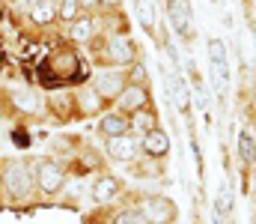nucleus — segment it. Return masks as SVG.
Returning a JSON list of instances; mask_svg holds the SVG:
<instances>
[{
  "mask_svg": "<svg viewBox=\"0 0 256 224\" xmlns=\"http://www.w3.org/2000/svg\"><path fill=\"white\" fill-rule=\"evenodd\" d=\"M120 3H122V0H102V9L110 12V9H120Z\"/></svg>",
  "mask_w": 256,
  "mask_h": 224,
  "instance_id": "24",
  "label": "nucleus"
},
{
  "mask_svg": "<svg viewBox=\"0 0 256 224\" xmlns=\"http://www.w3.org/2000/svg\"><path fill=\"white\" fill-rule=\"evenodd\" d=\"M206 51H208V63L212 66H230L226 63V42L224 39H208V45H206Z\"/></svg>",
  "mask_w": 256,
  "mask_h": 224,
  "instance_id": "20",
  "label": "nucleus"
},
{
  "mask_svg": "<svg viewBox=\"0 0 256 224\" xmlns=\"http://www.w3.org/2000/svg\"><path fill=\"white\" fill-rule=\"evenodd\" d=\"M36 173L33 164L24 158H12L9 164H3V200L12 206H24L36 197Z\"/></svg>",
  "mask_w": 256,
  "mask_h": 224,
  "instance_id": "1",
  "label": "nucleus"
},
{
  "mask_svg": "<svg viewBox=\"0 0 256 224\" xmlns=\"http://www.w3.org/2000/svg\"><path fill=\"white\" fill-rule=\"evenodd\" d=\"M185 3H188V0H185Z\"/></svg>",
  "mask_w": 256,
  "mask_h": 224,
  "instance_id": "27",
  "label": "nucleus"
},
{
  "mask_svg": "<svg viewBox=\"0 0 256 224\" xmlns=\"http://www.w3.org/2000/svg\"><path fill=\"white\" fill-rule=\"evenodd\" d=\"M60 3L57 0H33L27 6V24L36 27V30H48L60 21Z\"/></svg>",
  "mask_w": 256,
  "mask_h": 224,
  "instance_id": "10",
  "label": "nucleus"
},
{
  "mask_svg": "<svg viewBox=\"0 0 256 224\" xmlns=\"http://www.w3.org/2000/svg\"><path fill=\"white\" fill-rule=\"evenodd\" d=\"M90 194H92V200H96L98 206H108V203H114V200L122 194V182H120V176H114V173H98V176L92 179V185H90Z\"/></svg>",
  "mask_w": 256,
  "mask_h": 224,
  "instance_id": "11",
  "label": "nucleus"
},
{
  "mask_svg": "<svg viewBox=\"0 0 256 224\" xmlns=\"http://www.w3.org/2000/svg\"><path fill=\"white\" fill-rule=\"evenodd\" d=\"M140 209L149 218V224H176V218H179V206L167 194H149V197H143Z\"/></svg>",
  "mask_w": 256,
  "mask_h": 224,
  "instance_id": "4",
  "label": "nucleus"
},
{
  "mask_svg": "<svg viewBox=\"0 0 256 224\" xmlns=\"http://www.w3.org/2000/svg\"><path fill=\"white\" fill-rule=\"evenodd\" d=\"M108 155H110L114 161L134 164L137 155H140V138H134V132H128V135H122V138L108 141Z\"/></svg>",
  "mask_w": 256,
  "mask_h": 224,
  "instance_id": "14",
  "label": "nucleus"
},
{
  "mask_svg": "<svg viewBox=\"0 0 256 224\" xmlns=\"http://www.w3.org/2000/svg\"><path fill=\"white\" fill-rule=\"evenodd\" d=\"M128 117H131V132L146 135V132L158 129V111H155V105H152V108H143V111H137V114H128Z\"/></svg>",
  "mask_w": 256,
  "mask_h": 224,
  "instance_id": "18",
  "label": "nucleus"
},
{
  "mask_svg": "<svg viewBox=\"0 0 256 224\" xmlns=\"http://www.w3.org/2000/svg\"><path fill=\"white\" fill-rule=\"evenodd\" d=\"M0 191H3V164H0Z\"/></svg>",
  "mask_w": 256,
  "mask_h": 224,
  "instance_id": "25",
  "label": "nucleus"
},
{
  "mask_svg": "<svg viewBox=\"0 0 256 224\" xmlns=\"http://www.w3.org/2000/svg\"><path fill=\"white\" fill-rule=\"evenodd\" d=\"M72 93H74V114H78V117H102V114L108 111V102H104L90 84H80V87H74Z\"/></svg>",
  "mask_w": 256,
  "mask_h": 224,
  "instance_id": "9",
  "label": "nucleus"
},
{
  "mask_svg": "<svg viewBox=\"0 0 256 224\" xmlns=\"http://www.w3.org/2000/svg\"><path fill=\"white\" fill-rule=\"evenodd\" d=\"M236 149H238V161L244 170H250L256 164V138L250 129H242L238 138H236Z\"/></svg>",
  "mask_w": 256,
  "mask_h": 224,
  "instance_id": "17",
  "label": "nucleus"
},
{
  "mask_svg": "<svg viewBox=\"0 0 256 224\" xmlns=\"http://www.w3.org/2000/svg\"><path fill=\"white\" fill-rule=\"evenodd\" d=\"M57 3H60V0H57Z\"/></svg>",
  "mask_w": 256,
  "mask_h": 224,
  "instance_id": "28",
  "label": "nucleus"
},
{
  "mask_svg": "<svg viewBox=\"0 0 256 224\" xmlns=\"http://www.w3.org/2000/svg\"><path fill=\"white\" fill-rule=\"evenodd\" d=\"M9 99V108L24 114V117H42L45 114V96L33 87H18V90H9L6 93Z\"/></svg>",
  "mask_w": 256,
  "mask_h": 224,
  "instance_id": "5",
  "label": "nucleus"
},
{
  "mask_svg": "<svg viewBox=\"0 0 256 224\" xmlns=\"http://www.w3.org/2000/svg\"><path fill=\"white\" fill-rule=\"evenodd\" d=\"M96 9H102V0H80V12H96Z\"/></svg>",
  "mask_w": 256,
  "mask_h": 224,
  "instance_id": "23",
  "label": "nucleus"
},
{
  "mask_svg": "<svg viewBox=\"0 0 256 224\" xmlns=\"http://www.w3.org/2000/svg\"><path fill=\"white\" fill-rule=\"evenodd\" d=\"M116 111L122 114H137L143 108H152V93H149V84H128L122 90V96L114 102Z\"/></svg>",
  "mask_w": 256,
  "mask_h": 224,
  "instance_id": "8",
  "label": "nucleus"
},
{
  "mask_svg": "<svg viewBox=\"0 0 256 224\" xmlns=\"http://www.w3.org/2000/svg\"><path fill=\"white\" fill-rule=\"evenodd\" d=\"M126 75H128V84H149V69H146L140 60H134L126 69Z\"/></svg>",
  "mask_w": 256,
  "mask_h": 224,
  "instance_id": "22",
  "label": "nucleus"
},
{
  "mask_svg": "<svg viewBox=\"0 0 256 224\" xmlns=\"http://www.w3.org/2000/svg\"><path fill=\"white\" fill-rule=\"evenodd\" d=\"M33 173H36V188H39V194L42 197H60L66 188V170L57 164V161H51V158H39L36 164H33Z\"/></svg>",
  "mask_w": 256,
  "mask_h": 224,
  "instance_id": "3",
  "label": "nucleus"
},
{
  "mask_svg": "<svg viewBox=\"0 0 256 224\" xmlns=\"http://www.w3.org/2000/svg\"><path fill=\"white\" fill-rule=\"evenodd\" d=\"M170 135L158 126V129H152V132H146V135H140V152L146 155V158H167L170 155Z\"/></svg>",
  "mask_w": 256,
  "mask_h": 224,
  "instance_id": "13",
  "label": "nucleus"
},
{
  "mask_svg": "<svg viewBox=\"0 0 256 224\" xmlns=\"http://www.w3.org/2000/svg\"><path fill=\"white\" fill-rule=\"evenodd\" d=\"M131 132V117L128 114H122V111H104L102 117H98V135L104 138V141H114V138H122V135H128Z\"/></svg>",
  "mask_w": 256,
  "mask_h": 224,
  "instance_id": "12",
  "label": "nucleus"
},
{
  "mask_svg": "<svg viewBox=\"0 0 256 224\" xmlns=\"http://www.w3.org/2000/svg\"><path fill=\"white\" fill-rule=\"evenodd\" d=\"M15 3H21V0H15Z\"/></svg>",
  "mask_w": 256,
  "mask_h": 224,
  "instance_id": "26",
  "label": "nucleus"
},
{
  "mask_svg": "<svg viewBox=\"0 0 256 224\" xmlns=\"http://www.w3.org/2000/svg\"><path fill=\"white\" fill-rule=\"evenodd\" d=\"M110 224H149V218L143 215L140 206H126V209H116L110 215Z\"/></svg>",
  "mask_w": 256,
  "mask_h": 224,
  "instance_id": "19",
  "label": "nucleus"
},
{
  "mask_svg": "<svg viewBox=\"0 0 256 224\" xmlns=\"http://www.w3.org/2000/svg\"><path fill=\"white\" fill-rule=\"evenodd\" d=\"M60 21L63 24H72L74 18H80L84 12H80V0H60Z\"/></svg>",
  "mask_w": 256,
  "mask_h": 224,
  "instance_id": "21",
  "label": "nucleus"
},
{
  "mask_svg": "<svg viewBox=\"0 0 256 224\" xmlns=\"http://www.w3.org/2000/svg\"><path fill=\"white\" fill-rule=\"evenodd\" d=\"M164 12H167V27H170L179 39H191L194 36L191 6H188L185 0H164Z\"/></svg>",
  "mask_w": 256,
  "mask_h": 224,
  "instance_id": "6",
  "label": "nucleus"
},
{
  "mask_svg": "<svg viewBox=\"0 0 256 224\" xmlns=\"http://www.w3.org/2000/svg\"><path fill=\"white\" fill-rule=\"evenodd\" d=\"M167 96H170V102H173V108L182 114V117H191V84H188V78L182 72H167Z\"/></svg>",
  "mask_w": 256,
  "mask_h": 224,
  "instance_id": "7",
  "label": "nucleus"
},
{
  "mask_svg": "<svg viewBox=\"0 0 256 224\" xmlns=\"http://www.w3.org/2000/svg\"><path fill=\"white\" fill-rule=\"evenodd\" d=\"M108 105H114L120 96H122V90L128 87V75L126 69H110V66H98V69H92L90 75V81H86Z\"/></svg>",
  "mask_w": 256,
  "mask_h": 224,
  "instance_id": "2",
  "label": "nucleus"
},
{
  "mask_svg": "<svg viewBox=\"0 0 256 224\" xmlns=\"http://www.w3.org/2000/svg\"><path fill=\"white\" fill-rule=\"evenodd\" d=\"M96 33H98V24H96V18L92 15H80V18H74L72 24H66V39L72 42V45H90L92 39H96Z\"/></svg>",
  "mask_w": 256,
  "mask_h": 224,
  "instance_id": "15",
  "label": "nucleus"
},
{
  "mask_svg": "<svg viewBox=\"0 0 256 224\" xmlns=\"http://www.w3.org/2000/svg\"><path fill=\"white\" fill-rule=\"evenodd\" d=\"M134 15H137L140 27L149 36L158 33V6H155V0H134Z\"/></svg>",
  "mask_w": 256,
  "mask_h": 224,
  "instance_id": "16",
  "label": "nucleus"
}]
</instances>
